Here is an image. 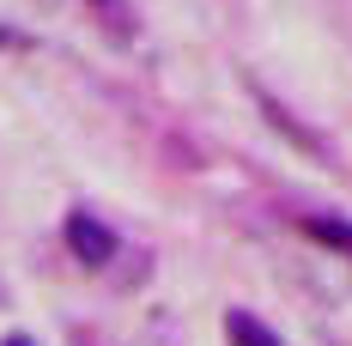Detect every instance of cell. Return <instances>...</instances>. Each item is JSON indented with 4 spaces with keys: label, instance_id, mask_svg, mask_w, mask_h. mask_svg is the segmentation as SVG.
<instances>
[{
    "label": "cell",
    "instance_id": "obj_3",
    "mask_svg": "<svg viewBox=\"0 0 352 346\" xmlns=\"http://www.w3.org/2000/svg\"><path fill=\"white\" fill-rule=\"evenodd\" d=\"M304 231L316 243H328V249H346L352 255V225H340V219H304Z\"/></svg>",
    "mask_w": 352,
    "mask_h": 346
},
{
    "label": "cell",
    "instance_id": "obj_4",
    "mask_svg": "<svg viewBox=\"0 0 352 346\" xmlns=\"http://www.w3.org/2000/svg\"><path fill=\"white\" fill-rule=\"evenodd\" d=\"M98 12H109V19H122V0H91Z\"/></svg>",
    "mask_w": 352,
    "mask_h": 346
},
{
    "label": "cell",
    "instance_id": "obj_1",
    "mask_svg": "<svg viewBox=\"0 0 352 346\" xmlns=\"http://www.w3.org/2000/svg\"><path fill=\"white\" fill-rule=\"evenodd\" d=\"M67 243H73V255H79V261H91V268L116 255V237H109L91 213H73V219H67Z\"/></svg>",
    "mask_w": 352,
    "mask_h": 346
},
{
    "label": "cell",
    "instance_id": "obj_5",
    "mask_svg": "<svg viewBox=\"0 0 352 346\" xmlns=\"http://www.w3.org/2000/svg\"><path fill=\"white\" fill-rule=\"evenodd\" d=\"M6 346H31V340H6Z\"/></svg>",
    "mask_w": 352,
    "mask_h": 346
},
{
    "label": "cell",
    "instance_id": "obj_2",
    "mask_svg": "<svg viewBox=\"0 0 352 346\" xmlns=\"http://www.w3.org/2000/svg\"><path fill=\"white\" fill-rule=\"evenodd\" d=\"M225 334H231V346H280L249 310H231V316H225Z\"/></svg>",
    "mask_w": 352,
    "mask_h": 346
}]
</instances>
